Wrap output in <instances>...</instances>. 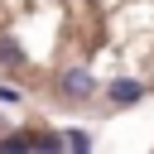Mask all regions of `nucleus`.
Segmentation results:
<instances>
[{
  "mask_svg": "<svg viewBox=\"0 0 154 154\" xmlns=\"http://www.w3.org/2000/svg\"><path fill=\"white\" fill-rule=\"evenodd\" d=\"M63 91L67 96H91V72H82V67H72V72H63Z\"/></svg>",
  "mask_w": 154,
  "mask_h": 154,
  "instance_id": "obj_1",
  "label": "nucleus"
},
{
  "mask_svg": "<svg viewBox=\"0 0 154 154\" xmlns=\"http://www.w3.org/2000/svg\"><path fill=\"white\" fill-rule=\"evenodd\" d=\"M140 96H144V87H140V82H130V77L111 82V101H116V106H135Z\"/></svg>",
  "mask_w": 154,
  "mask_h": 154,
  "instance_id": "obj_2",
  "label": "nucleus"
},
{
  "mask_svg": "<svg viewBox=\"0 0 154 154\" xmlns=\"http://www.w3.org/2000/svg\"><path fill=\"white\" fill-rule=\"evenodd\" d=\"M0 149H38V135H0Z\"/></svg>",
  "mask_w": 154,
  "mask_h": 154,
  "instance_id": "obj_3",
  "label": "nucleus"
},
{
  "mask_svg": "<svg viewBox=\"0 0 154 154\" xmlns=\"http://www.w3.org/2000/svg\"><path fill=\"white\" fill-rule=\"evenodd\" d=\"M0 63H10V67H14V63H24V53H19V43H14V38H0Z\"/></svg>",
  "mask_w": 154,
  "mask_h": 154,
  "instance_id": "obj_4",
  "label": "nucleus"
},
{
  "mask_svg": "<svg viewBox=\"0 0 154 154\" xmlns=\"http://www.w3.org/2000/svg\"><path fill=\"white\" fill-rule=\"evenodd\" d=\"M67 144H72V149H87V144H91V135H82V130H72V135H67Z\"/></svg>",
  "mask_w": 154,
  "mask_h": 154,
  "instance_id": "obj_5",
  "label": "nucleus"
}]
</instances>
